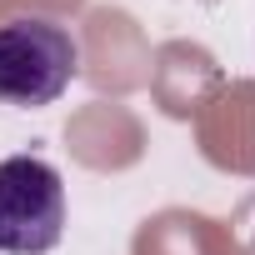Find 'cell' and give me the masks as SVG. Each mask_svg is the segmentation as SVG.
<instances>
[{"label":"cell","mask_w":255,"mask_h":255,"mask_svg":"<svg viewBox=\"0 0 255 255\" xmlns=\"http://www.w3.org/2000/svg\"><path fill=\"white\" fill-rule=\"evenodd\" d=\"M65 235V185L40 155L0 160V255H45Z\"/></svg>","instance_id":"obj_2"},{"label":"cell","mask_w":255,"mask_h":255,"mask_svg":"<svg viewBox=\"0 0 255 255\" xmlns=\"http://www.w3.org/2000/svg\"><path fill=\"white\" fill-rule=\"evenodd\" d=\"M80 75V45L55 20L0 25V100L5 105H55Z\"/></svg>","instance_id":"obj_1"}]
</instances>
